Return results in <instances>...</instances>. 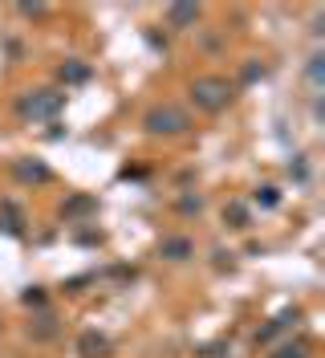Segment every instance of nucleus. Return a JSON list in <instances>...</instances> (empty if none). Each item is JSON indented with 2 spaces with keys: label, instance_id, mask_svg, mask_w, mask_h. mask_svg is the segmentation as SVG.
Listing matches in <instances>:
<instances>
[{
  "label": "nucleus",
  "instance_id": "15",
  "mask_svg": "<svg viewBox=\"0 0 325 358\" xmlns=\"http://www.w3.org/2000/svg\"><path fill=\"white\" fill-rule=\"evenodd\" d=\"M21 13H24V17H45L49 8H45V4H21Z\"/></svg>",
  "mask_w": 325,
  "mask_h": 358
},
{
  "label": "nucleus",
  "instance_id": "14",
  "mask_svg": "<svg viewBox=\"0 0 325 358\" xmlns=\"http://www.w3.org/2000/svg\"><path fill=\"white\" fill-rule=\"evenodd\" d=\"M322 53H313V62H309V78H313V82H322Z\"/></svg>",
  "mask_w": 325,
  "mask_h": 358
},
{
  "label": "nucleus",
  "instance_id": "4",
  "mask_svg": "<svg viewBox=\"0 0 325 358\" xmlns=\"http://www.w3.org/2000/svg\"><path fill=\"white\" fill-rule=\"evenodd\" d=\"M78 350H82V358H106L110 355V342H106V334L86 330V334L78 338Z\"/></svg>",
  "mask_w": 325,
  "mask_h": 358
},
{
  "label": "nucleus",
  "instance_id": "16",
  "mask_svg": "<svg viewBox=\"0 0 325 358\" xmlns=\"http://www.w3.org/2000/svg\"><path fill=\"white\" fill-rule=\"evenodd\" d=\"M41 301H45L41 289H29V293H24V306H41Z\"/></svg>",
  "mask_w": 325,
  "mask_h": 358
},
{
  "label": "nucleus",
  "instance_id": "12",
  "mask_svg": "<svg viewBox=\"0 0 325 358\" xmlns=\"http://www.w3.org/2000/svg\"><path fill=\"white\" fill-rule=\"evenodd\" d=\"M89 208H94V200H89V196H78V200L65 203V216H73V212H89Z\"/></svg>",
  "mask_w": 325,
  "mask_h": 358
},
{
  "label": "nucleus",
  "instance_id": "6",
  "mask_svg": "<svg viewBox=\"0 0 325 358\" xmlns=\"http://www.w3.org/2000/svg\"><path fill=\"white\" fill-rule=\"evenodd\" d=\"M192 252H195V245L187 236H167V241H163V257H167V261H187Z\"/></svg>",
  "mask_w": 325,
  "mask_h": 358
},
{
  "label": "nucleus",
  "instance_id": "11",
  "mask_svg": "<svg viewBox=\"0 0 325 358\" xmlns=\"http://www.w3.org/2000/svg\"><path fill=\"white\" fill-rule=\"evenodd\" d=\"M257 203H264V208H277V203H281L277 187H260V192H257Z\"/></svg>",
  "mask_w": 325,
  "mask_h": 358
},
{
  "label": "nucleus",
  "instance_id": "13",
  "mask_svg": "<svg viewBox=\"0 0 325 358\" xmlns=\"http://www.w3.org/2000/svg\"><path fill=\"white\" fill-rule=\"evenodd\" d=\"M273 358H305V342H297V346H281Z\"/></svg>",
  "mask_w": 325,
  "mask_h": 358
},
{
  "label": "nucleus",
  "instance_id": "2",
  "mask_svg": "<svg viewBox=\"0 0 325 358\" xmlns=\"http://www.w3.org/2000/svg\"><path fill=\"white\" fill-rule=\"evenodd\" d=\"M62 106H65L62 90H33V94L21 102V114L24 118H57Z\"/></svg>",
  "mask_w": 325,
  "mask_h": 358
},
{
  "label": "nucleus",
  "instance_id": "10",
  "mask_svg": "<svg viewBox=\"0 0 325 358\" xmlns=\"http://www.w3.org/2000/svg\"><path fill=\"white\" fill-rule=\"evenodd\" d=\"M224 220H232V228H248V208L244 203H228L224 208Z\"/></svg>",
  "mask_w": 325,
  "mask_h": 358
},
{
  "label": "nucleus",
  "instance_id": "8",
  "mask_svg": "<svg viewBox=\"0 0 325 358\" xmlns=\"http://www.w3.org/2000/svg\"><path fill=\"white\" fill-rule=\"evenodd\" d=\"M89 78V66H82V62H65L62 66V82H86Z\"/></svg>",
  "mask_w": 325,
  "mask_h": 358
},
{
  "label": "nucleus",
  "instance_id": "7",
  "mask_svg": "<svg viewBox=\"0 0 325 358\" xmlns=\"http://www.w3.org/2000/svg\"><path fill=\"white\" fill-rule=\"evenodd\" d=\"M17 176L24 183H49V167L45 163H17Z\"/></svg>",
  "mask_w": 325,
  "mask_h": 358
},
{
  "label": "nucleus",
  "instance_id": "3",
  "mask_svg": "<svg viewBox=\"0 0 325 358\" xmlns=\"http://www.w3.org/2000/svg\"><path fill=\"white\" fill-rule=\"evenodd\" d=\"M147 131L151 134H183V131H192V118L179 106H154L147 114Z\"/></svg>",
  "mask_w": 325,
  "mask_h": 358
},
{
  "label": "nucleus",
  "instance_id": "9",
  "mask_svg": "<svg viewBox=\"0 0 325 358\" xmlns=\"http://www.w3.org/2000/svg\"><path fill=\"white\" fill-rule=\"evenodd\" d=\"M289 322H297V313H284V317H277L273 326H264V330H260V338H257V342H273V338L281 334V330H284V326H289Z\"/></svg>",
  "mask_w": 325,
  "mask_h": 358
},
{
  "label": "nucleus",
  "instance_id": "1",
  "mask_svg": "<svg viewBox=\"0 0 325 358\" xmlns=\"http://www.w3.org/2000/svg\"><path fill=\"white\" fill-rule=\"evenodd\" d=\"M232 98H236V86L228 78H219V73H208V78H195L192 82V102L208 114H219Z\"/></svg>",
  "mask_w": 325,
  "mask_h": 358
},
{
  "label": "nucleus",
  "instance_id": "5",
  "mask_svg": "<svg viewBox=\"0 0 325 358\" xmlns=\"http://www.w3.org/2000/svg\"><path fill=\"white\" fill-rule=\"evenodd\" d=\"M167 21H171L175 29H192V24L199 21V4H171V8H167Z\"/></svg>",
  "mask_w": 325,
  "mask_h": 358
}]
</instances>
